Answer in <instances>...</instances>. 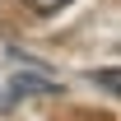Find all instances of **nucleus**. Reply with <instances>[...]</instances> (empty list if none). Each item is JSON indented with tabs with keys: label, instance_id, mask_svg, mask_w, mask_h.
I'll return each mask as SVG.
<instances>
[{
	"label": "nucleus",
	"instance_id": "1",
	"mask_svg": "<svg viewBox=\"0 0 121 121\" xmlns=\"http://www.w3.org/2000/svg\"><path fill=\"white\" fill-rule=\"evenodd\" d=\"M14 93H56L51 79H33V75H14Z\"/></svg>",
	"mask_w": 121,
	"mask_h": 121
},
{
	"label": "nucleus",
	"instance_id": "2",
	"mask_svg": "<svg viewBox=\"0 0 121 121\" xmlns=\"http://www.w3.org/2000/svg\"><path fill=\"white\" fill-rule=\"evenodd\" d=\"M23 5H28V9H33V14H60V9H65V5H70V0H23Z\"/></svg>",
	"mask_w": 121,
	"mask_h": 121
}]
</instances>
